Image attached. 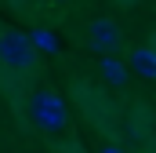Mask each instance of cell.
Wrapping results in <instances>:
<instances>
[{
  "label": "cell",
  "instance_id": "6da1fadb",
  "mask_svg": "<svg viewBox=\"0 0 156 153\" xmlns=\"http://www.w3.org/2000/svg\"><path fill=\"white\" fill-rule=\"evenodd\" d=\"M73 102H76L80 117H83L94 131L113 135V131L120 128V110H116V102H113L98 84H91V80H76V84H73Z\"/></svg>",
  "mask_w": 156,
  "mask_h": 153
},
{
  "label": "cell",
  "instance_id": "7a4b0ae2",
  "mask_svg": "<svg viewBox=\"0 0 156 153\" xmlns=\"http://www.w3.org/2000/svg\"><path fill=\"white\" fill-rule=\"evenodd\" d=\"M29 120L37 124L44 135H62L69 128V110H66V99L51 88H40L29 95Z\"/></svg>",
  "mask_w": 156,
  "mask_h": 153
},
{
  "label": "cell",
  "instance_id": "3957f363",
  "mask_svg": "<svg viewBox=\"0 0 156 153\" xmlns=\"http://www.w3.org/2000/svg\"><path fill=\"white\" fill-rule=\"evenodd\" d=\"M0 69L15 76H29L37 69V51L26 33L18 29H0Z\"/></svg>",
  "mask_w": 156,
  "mask_h": 153
},
{
  "label": "cell",
  "instance_id": "277c9868",
  "mask_svg": "<svg viewBox=\"0 0 156 153\" xmlns=\"http://www.w3.org/2000/svg\"><path fill=\"white\" fill-rule=\"evenodd\" d=\"M120 44H123V33L113 18H94L87 26V47L98 51V55H113Z\"/></svg>",
  "mask_w": 156,
  "mask_h": 153
},
{
  "label": "cell",
  "instance_id": "5b68a950",
  "mask_svg": "<svg viewBox=\"0 0 156 153\" xmlns=\"http://www.w3.org/2000/svg\"><path fill=\"white\" fill-rule=\"evenodd\" d=\"M127 135L131 139H138V142H149L153 139V113L149 110H142V106H134L131 113H127Z\"/></svg>",
  "mask_w": 156,
  "mask_h": 153
},
{
  "label": "cell",
  "instance_id": "8992f818",
  "mask_svg": "<svg viewBox=\"0 0 156 153\" xmlns=\"http://www.w3.org/2000/svg\"><path fill=\"white\" fill-rule=\"evenodd\" d=\"M131 69L145 80H156V47L153 44H138L131 51Z\"/></svg>",
  "mask_w": 156,
  "mask_h": 153
},
{
  "label": "cell",
  "instance_id": "52a82bcc",
  "mask_svg": "<svg viewBox=\"0 0 156 153\" xmlns=\"http://www.w3.org/2000/svg\"><path fill=\"white\" fill-rule=\"evenodd\" d=\"M98 73H102V80H105L109 88H123V84H127V66L120 62L116 55H102V58H98Z\"/></svg>",
  "mask_w": 156,
  "mask_h": 153
},
{
  "label": "cell",
  "instance_id": "ba28073f",
  "mask_svg": "<svg viewBox=\"0 0 156 153\" xmlns=\"http://www.w3.org/2000/svg\"><path fill=\"white\" fill-rule=\"evenodd\" d=\"M26 37L33 44V51H44V55H55V51H58V37H55L51 29H44V26L33 29V33H26Z\"/></svg>",
  "mask_w": 156,
  "mask_h": 153
},
{
  "label": "cell",
  "instance_id": "9c48e42d",
  "mask_svg": "<svg viewBox=\"0 0 156 153\" xmlns=\"http://www.w3.org/2000/svg\"><path fill=\"white\" fill-rule=\"evenodd\" d=\"M55 153H87V150L80 146V139H62V142L55 146Z\"/></svg>",
  "mask_w": 156,
  "mask_h": 153
},
{
  "label": "cell",
  "instance_id": "30bf717a",
  "mask_svg": "<svg viewBox=\"0 0 156 153\" xmlns=\"http://www.w3.org/2000/svg\"><path fill=\"white\" fill-rule=\"evenodd\" d=\"M98 153H131V150H123L120 142H105V146H102V150H98Z\"/></svg>",
  "mask_w": 156,
  "mask_h": 153
},
{
  "label": "cell",
  "instance_id": "8fae6325",
  "mask_svg": "<svg viewBox=\"0 0 156 153\" xmlns=\"http://www.w3.org/2000/svg\"><path fill=\"white\" fill-rule=\"evenodd\" d=\"M153 47H156V33H153Z\"/></svg>",
  "mask_w": 156,
  "mask_h": 153
}]
</instances>
